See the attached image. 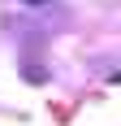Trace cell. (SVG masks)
Segmentation results:
<instances>
[{
	"label": "cell",
	"instance_id": "cell-1",
	"mask_svg": "<svg viewBox=\"0 0 121 126\" xmlns=\"http://www.w3.org/2000/svg\"><path fill=\"white\" fill-rule=\"evenodd\" d=\"M30 4H43V0H30Z\"/></svg>",
	"mask_w": 121,
	"mask_h": 126
}]
</instances>
